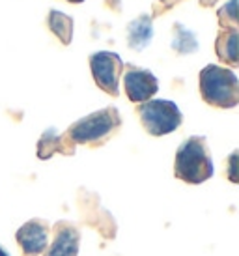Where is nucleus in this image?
Instances as JSON below:
<instances>
[{
    "instance_id": "nucleus-6",
    "label": "nucleus",
    "mask_w": 239,
    "mask_h": 256,
    "mask_svg": "<svg viewBox=\"0 0 239 256\" xmlns=\"http://www.w3.org/2000/svg\"><path fill=\"white\" fill-rule=\"evenodd\" d=\"M15 238H17V243L21 245L24 256L42 254L49 245V240H47L49 238V224H47V220L32 219L17 230Z\"/></svg>"
},
{
    "instance_id": "nucleus-15",
    "label": "nucleus",
    "mask_w": 239,
    "mask_h": 256,
    "mask_svg": "<svg viewBox=\"0 0 239 256\" xmlns=\"http://www.w3.org/2000/svg\"><path fill=\"white\" fill-rule=\"evenodd\" d=\"M213 2H217V0H202V4H206V6H208V4H213Z\"/></svg>"
},
{
    "instance_id": "nucleus-11",
    "label": "nucleus",
    "mask_w": 239,
    "mask_h": 256,
    "mask_svg": "<svg viewBox=\"0 0 239 256\" xmlns=\"http://www.w3.org/2000/svg\"><path fill=\"white\" fill-rule=\"evenodd\" d=\"M49 26L56 34V38L62 40V43L68 45L71 42V38H73V19H71L70 15L52 10L49 14Z\"/></svg>"
},
{
    "instance_id": "nucleus-9",
    "label": "nucleus",
    "mask_w": 239,
    "mask_h": 256,
    "mask_svg": "<svg viewBox=\"0 0 239 256\" xmlns=\"http://www.w3.org/2000/svg\"><path fill=\"white\" fill-rule=\"evenodd\" d=\"M154 38V24L150 15H140L129 24V47L142 50Z\"/></svg>"
},
{
    "instance_id": "nucleus-18",
    "label": "nucleus",
    "mask_w": 239,
    "mask_h": 256,
    "mask_svg": "<svg viewBox=\"0 0 239 256\" xmlns=\"http://www.w3.org/2000/svg\"><path fill=\"white\" fill-rule=\"evenodd\" d=\"M166 2H174V0H166Z\"/></svg>"
},
{
    "instance_id": "nucleus-14",
    "label": "nucleus",
    "mask_w": 239,
    "mask_h": 256,
    "mask_svg": "<svg viewBox=\"0 0 239 256\" xmlns=\"http://www.w3.org/2000/svg\"><path fill=\"white\" fill-rule=\"evenodd\" d=\"M236 163H238V152H234L232 157H230V168H228V176H230L234 184L238 182V166H236Z\"/></svg>"
},
{
    "instance_id": "nucleus-2",
    "label": "nucleus",
    "mask_w": 239,
    "mask_h": 256,
    "mask_svg": "<svg viewBox=\"0 0 239 256\" xmlns=\"http://www.w3.org/2000/svg\"><path fill=\"white\" fill-rule=\"evenodd\" d=\"M200 92L206 103L218 108H232L239 103L238 77L232 70L206 66L200 72Z\"/></svg>"
},
{
    "instance_id": "nucleus-17",
    "label": "nucleus",
    "mask_w": 239,
    "mask_h": 256,
    "mask_svg": "<svg viewBox=\"0 0 239 256\" xmlns=\"http://www.w3.org/2000/svg\"><path fill=\"white\" fill-rule=\"evenodd\" d=\"M70 2H82V0H70Z\"/></svg>"
},
{
    "instance_id": "nucleus-5",
    "label": "nucleus",
    "mask_w": 239,
    "mask_h": 256,
    "mask_svg": "<svg viewBox=\"0 0 239 256\" xmlns=\"http://www.w3.org/2000/svg\"><path fill=\"white\" fill-rule=\"evenodd\" d=\"M92 75L96 78V84L103 92L110 96H118V82L120 75L124 70V62L116 52L110 50H99L90 56Z\"/></svg>"
},
{
    "instance_id": "nucleus-3",
    "label": "nucleus",
    "mask_w": 239,
    "mask_h": 256,
    "mask_svg": "<svg viewBox=\"0 0 239 256\" xmlns=\"http://www.w3.org/2000/svg\"><path fill=\"white\" fill-rule=\"evenodd\" d=\"M138 114L144 129L150 135L161 136L176 131L182 126V110L174 101L168 100H148L138 107Z\"/></svg>"
},
{
    "instance_id": "nucleus-12",
    "label": "nucleus",
    "mask_w": 239,
    "mask_h": 256,
    "mask_svg": "<svg viewBox=\"0 0 239 256\" xmlns=\"http://www.w3.org/2000/svg\"><path fill=\"white\" fill-rule=\"evenodd\" d=\"M172 47L176 52L180 54H187V52H192V50L198 49V42L196 36L187 30L182 24H176V36H174V42H172Z\"/></svg>"
},
{
    "instance_id": "nucleus-1",
    "label": "nucleus",
    "mask_w": 239,
    "mask_h": 256,
    "mask_svg": "<svg viewBox=\"0 0 239 256\" xmlns=\"http://www.w3.org/2000/svg\"><path fill=\"white\" fill-rule=\"evenodd\" d=\"M174 174L185 184H204L213 176V161L204 136H190L176 154Z\"/></svg>"
},
{
    "instance_id": "nucleus-7",
    "label": "nucleus",
    "mask_w": 239,
    "mask_h": 256,
    "mask_svg": "<svg viewBox=\"0 0 239 256\" xmlns=\"http://www.w3.org/2000/svg\"><path fill=\"white\" fill-rule=\"evenodd\" d=\"M124 86H126L127 98L133 103H144L159 90V82L154 73L140 68L127 70V73L124 75Z\"/></svg>"
},
{
    "instance_id": "nucleus-10",
    "label": "nucleus",
    "mask_w": 239,
    "mask_h": 256,
    "mask_svg": "<svg viewBox=\"0 0 239 256\" xmlns=\"http://www.w3.org/2000/svg\"><path fill=\"white\" fill-rule=\"evenodd\" d=\"M238 40L239 34L236 26H224V30L218 34L217 40V54L218 58L226 62V64L236 66L239 62V54H238Z\"/></svg>"
},
{
    "instance_id": "nucleus-13",
    "label": "nucleus",
    "mask_w": 239,
    "mask_h": 256,
    "mask_svg": "<svg viewBox=\"0 0 239 256\" xmlns=\"http://www.w3.org/2000/svg\"><path fill=\"white\" fill-rule=\"evenodd\" d=\"M60 148H62V138L56 135L54 129H47L40 140V146H38V156L42 159H47L52 154H56Z\"/></svg>"
},
{
    "instance_id": "nucleus-16",
    "label": "nucleus",
    "mask_w": 239,
    "mask_h": 256,
    "mask_svg": "<svg viewBox=\"0 0 239 256\" xmlns=\"http://www.w3.org/2000/svg\"><path fill=\"white\" fill-rule=\"evenodd\" d=\"M0 256H10V254H8L6 250H4V249H2V247H0Z\"/></svg>"
},
{
    "instance_id": "nucleus-8",
    "label": "nucleus",
    "mask_w": 239,
    "mask_h": 256,
    "mask_svg": "<svg viewBox=\"0 0 239 256\" xmlns=\"http://www.w3.org/2000/svg\"><path fill=\"white\" fill-rule=\"evenodd\" d=\"M54 240L43 256H77L80 243V230L70 220H58L54 228Z\"/></svg>"
},
{
    "instance_id": "nucleus-4",
    "label": "nucleus",
    "mask_w": 239,
    "mask_h": 256,
    "mask_svg": "<svg viewBox=\"0 0 239 256\" xmlns=\"http://www.w3.org/2000/svg\"><path fill=\"white\" fill-rule=\"evenodd\" d=\"M120 124H122V120H120L118 110L114 107H106L103 110L92 112L75 122L68 131V135L71 136L73 142L78 144L96 142V140H101V138L110 135Z\"/></svg>"
}]
</instances>
